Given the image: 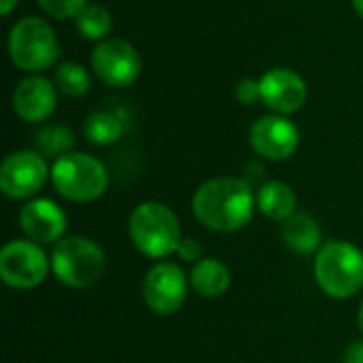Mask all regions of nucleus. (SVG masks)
<instances>
[{
    "label": "nucleus",
    "mask_w": 363,
    "mask_h": 363,
    "mask_svg": "<svg viewBox=\"0 0 363 363\" xmlns=\"http://www.w3.org/2000/svg\"><path fill=\"white\" fill-rule=\"evenodd\" d=\"M9 55L23 72H43L60 57V43L53 28L40 17L19 19L9 34Z\"/></svg>",
    "instance_id": "nucleus-4"
},
{
    "label": "nucleus",
    "mask_w": 363,
    "mask_h": 363,
    "mask_svg": "<svg viewBox=\"0 0 363 363\" xmlns=\"http://www.w3.org/2000/svg\"><path fill=\"white\" fill-rule=\"evenodd\" d=\"M315 279L334 300H349L363 287V253L347 240L325 242L317 251Z\"/></svg>",
    "instance_id": "nucleus-2"
},
{
    "label": "nucleus",
    "mask_w": 363,
    "mask_h": 363,
    "mask_svg": "<svg viewBox=\"0 0 363 363\" xmlns=\"http://www.w3.org/2000/svg\"><path fill=\"white\" fill-rule=\"evenodd\" d=\"M57 104V87L55 83L43 77H26L13 91V111L19 119L28 123L45 121Z\"/></svg>",
    "instance_id": "nucleus-14"
},
{
    "label": "nucleus",
    "mask_w": 363,
    "mask_h": 363,
    "mask_svg": "<svg viewBox=\"0 0 363 363\" xmlns=\"http://www.w3.org/2000/svg\"><path fill=\"white\" fill-rule=\"evenodd\" d=\"M85 138L96 147H108L123 136V121L117 113L111 111H96L83 123Z\"/></svg>",
    "instance_id": "nucleus-18"
},
{
    "label": "nucleus",
    "mask_w": 363,
    "mask_h": 363,
    "mask_svg": "<svg viewBox=\"0 0 363 363\" xmlns=\"http://www.w3.org/2000/svg\"><path fill=\"white\" fill-rule=\"evenodd\" d=\"M19 225L32 242L51 245L62 240L66 232V215L55 202L47 198H36L21 208Z\"/></svg>",
    "instance_id": "nucleus-13"
},
{
    "label": "nucleus",
    "mask_w": 363,
    "mask_h": 363,
    "mask_svg": "<svg viewBox=\"0 0 363 363\" xmlns=\"http://www.w3.org/2000/svg\"><path fill=\"white\" fill-rule=\"evenodd\" d=\"M257 208L262 211V215H266L268 219L274 221H285L291 215H296V194L294 189L283 183V181H268L262 185V189L257 191Z\"/></svg>",
    "instance_id": "nucleus-16"
},
{
    "label": "nucleus",
    "mask_w": 363,
    "mask_h": 363,
    "mask_svg": "<svg viewBox=\"0 0 363 363\" xmlns=\"http://www.w3.org/2000/svg\"><path fill=\"white\" fill-rule=\"evenodd\" d=\"M77 30L87 40H106V36L113 30V17L108 9L100 4H85L83 11L74 17Z\"/></svg>",
    "instance_id": "nucleus-19"
},
{
    "label": "nucleus",
    "mask_w": 363,
    "mask_h": 363,
    "mask_svg": "<svg viewBox=\"0 0 363 363\" xmlns=\"http://www.w3.org/2000/svg\"><path fill=\"white\" fill-rule=\"evenodd\" d=\"M177 253L185 262H196L198 264L202 259V247L198 245L196 238H183L181 245H179V249H177Z\"/></svg>",
    "instance_id": "nucleus-24"
},
{
    "label": "nucleus",
    "mask_w": 363,
    "mask_h": 363,
    "mask_svg": "<svg viewBox=\"0 0 363 363\" xmlns=\"http://www.w3.org/2000/svg\"><path fill=\"white\" fill-rule=\"evenodd\" d=\"M236 98L238 102L242 104H253L255 100H262L259 96V79H242L238 85H236Z\"/></svg>",
    "instance_id": "nucleus-23"
},
{
    "label": "nucleus",
    "mask_w": 363,
    "mask_h": 363,
    "mask_svg": "<svg viewBox=\"0 0 363 363\" xmlns=\"http://www.w3.org/2000/svg\"><path fill=\"white\" fill-rule=\"evenodd\" d=\"M351 2H353V9L357 11V15L363 17V0H351Z\"/></svg>",
    "instance_id": "nucleus-27"
},
{
    "label": "nucleus",
    "mask_w": 363,
    "mask_h": 363,
    "mask_svg": "<svg viewBox=\"0 0 363 363\" xmlns=\"http://www.w3.org/2000/svg\"><path fill=\"white\" fill-rule=\"evenodd\" d=\"M130 238L147 257L162 259L177 253L181 245V225L177 215L162 202H145L130 215Z\"/></svg>",
    "instance_id": "nucleus-3"
},
{
    "label": "nucleus",
    "mask_w": 363,
    "mask_h": 363,
    "mask_svg": "<svg viewBox=\"0 0 363 363\" xmlns=\"http://www.w3.org/2000/svg\"><path fill=\"white\" fill-rule=\"evenodd\" d=\"M72 147H74V134L66 125H47L36 134V151L45 160L47 157L60 160L62 155H68Z\"/></svg>",
    "instance_id": "nucleus-21"
},
{
    "label": "nucleus",
    "mask_w": 363,
    "mask_h": 363,
    "mask_svg": "<svg viewBox=\"0 0 363 363\" xmlns=\"http://www.w3.org/2000/svg\"><path fill=\"white\" fill-rule=\"evenodd\" d=\"M49 166L38 151H15L0 166V189L4 196L21 200L38 194L47 183Z\"/></svg>",
    "instance_id": "nucleus-8"
},
{
    "label": "nucleus",
    "mask_w": 363,
    "mask_h": 363,
    "mask_svg": "<svg viewBox=\"0 0 363 363\" xmlns=\"http://www.w3.org/2000/svg\"><path fill=\"white\" fill-rule=\"evenodd\" d=\"M51 183L57 194L72 202H94L108 185L106 168L87 153H68L53 162Z\"/></svg>",
    "instance_id": "nucleus-5"
},
{
    "label": "nucleus",
    "mask_w": 363,
    "mask_h": 363,
    "mask_svg": "<svg viewBox=\"0 0 363 363\" xmlns=\"http://www.w3.org/2000/svg\"><path fill=\"white\" fill-rule=\"evenodd\" d=\"M281 236L291 251L302 253V255H308L321 249L319 223L311 215H304V213H296L289 219H285L281 228Z\"/></svg>",
    "instance_id": "nucleus-15"
},
{
    "label": "nucleus",
    "mask_w": 363,
    "mask_h": 363,
    "mask_svg": "<svg viewBox=\"0 0 363 363\" xmlns=\"http://www.w3.org/2000/svg\"><path fill=\"white\" fill-rule=\"evenodd\" d=\"M38 4L53 19H68L77 17L87 4V0H38Z\"/></svg>",
    "instance_id": "nucleus-22"
},
{
    "label": "nucleus",
    "mask_w": 363,
    "mask_h": 363,
    "mask_svg": "<svg viewBox=\"0 0 363 363\" xmlns=\"http://www.w3.org/2000/svg\"><path fill=\"white\" fill-rule=\"evenodd\" d=\"M53 83H55L57 91H62L64 96H70V98H81L91 87L89 72L79 62H62L55 68Z\"/></svg>",
    "instance_id": "nucleus-20"
},
{
    "label": "nucleus",
    "mask_w": 363,
    "mask_h": 363,
    "mask_svg": "<svg viewBox=\"0 0 363 363\" xmlns=\"http://www.w3.org/2000/svg\"><path fill=\"white\" fill-rule=\"evenodd\" d=\"M143 296L147 306L155 315H174L187 300V279L177 264L153 266L143 283Z\"/></svg>",
    "instance_id": "nucleus-10"
},
{
    "label": "nucleus",
    "mask_w": 363,
    "mask_h": 363,
    "mask_svg": "<svg viewBox=\"0 0 363 363\" xmlns=\"http://www.w3.org/2000/svg\"><path fill=\"white\" fill-rule=\"evenodd\" d=\"M262 102L274 115H291L306 104V81L291 68H270L259 79Z\"/></svg>",
    "instance_id": "nucleus-12"
},
{
    "label": "nucleus",
    "mask_w": 363,
    "mask_h": 363,
    "mask_svg": "<svg viewBox=\"0 0 363 363\" xmlns=\"http://www.w3.org/2000/svg\"><path fill=\"white\" fill-rule=\"evenodd\" d=\"M255 208V196L247 181L234 177L211 179L194 196V215L213 232H236L245 228Z\"/></svg>",
    "instance_id": "nucleus-1"
},
{
    "label": "nucleus",
    "mask_w": 363,
    "mask_h": 363,
    "mask_svg": "<svg viewBox=\"0 0 363 363\" xmlns=\"http://www.w3.org/2000/svg\"><path fill=\"white\" fill-rule=\"evenodd\" d=\"M94 72L111 87H128L140 74L143 62L134 45L123 38H106L91 51Z\"/></svg>",
    "instance_id": "nucleus-9"
},
{
    "label": "nucleus",
    "mask_w": 363,
    "mask_h": 363,
    "mask_svg": "<svg viewBox=\"0 0 363 363\" xmlns=\"http://www.w3.org/2000/svg\"><path fill=\"white\" fill-rule=\"evenodd\" d=\"M17 2H19V0H0V11H2V15H9V13L17 6Z\"/></svg>",
    "instance_id": "nucleus-26"
},
{
    "label": "nucleus",
    "mask_w": 363,
    "mask_h": 363,
    "mask_svg": "<svg viewBox=\"0 0 363 363\" xmlns=\"http://www.w3.org/2000/svg\"><path fill=\"white\" fill-rule=\"evenodd\" d=\"M359 330H362V334H363V302H362V308H359Z\"/></svg>",
    "instance_id": "nucleus-28"
},
{
    "label": "nucleus",
    "mask_w": 363,
    "mask_h": 363,
    "mask_svg": "<svg viewBox=\"0 0 363 363\" xmlns=\"http://www.w3.org/2000/svg\"><path fill=\"white\" fill-rule=\"evenodd\" d=\"M191 287L196 289V294L204 296V298H219L228 291L230 287V270L225 268V264H221L219 259H200L191 274H189Z\"/></svg>",
    "instance_id": "nucleus-17"
},
{
    "label": "nucleus",
    "mask_w": 363,
    "mask_h": 363,
    "mask_svg": "<svg viewBox=\"0 0 363 363\" xmlns=\"http://www.w3.org/2000/svg\"><path fill=\"white\" fill-rule=\"evenodd\" d=\"M49 272V259L38 242L11 240L0 253V277L9 287L32 289L38 287Z\"/></svg>",
    "instance_id": "nucleus-7"
},
{
    "label": "nucleus",
    "mask_w": 363,
    "mask_h": 363,
    "mask_svg": "<svg viewBox=\"0 0 363 363\" xmlns=\"http://www.w3.org/2000/svg\"><path fill=\"white\" fill-rule=\"evenodd\" d=\"M249 143L257 155L279 162L296 153L300 145V132L285 115H266L251 125Z\"/></svg>",
    "instance_id": "nucleus-11"
},
{
    "label": "nucleus",
    "mask_w": 363,
    "mask_h": 363,
    "mask_svg": "<svg viewBox=\"0 0 363 363\" xmlns=\"http://www.w3.org/2000/svg\"><path fill=\"white\" fill-rule=\"evenodd\" d=\"M106 266L104 251L89 238H62L51 253V270L55 279L68 287H89L102 279Z\"/></svg>",
    "instance_id": "nucleus-6"
},
{
    "label": "nucleus",
    "mask_w": 363,
    "mask_h": 363,
    "mask_svg": "<svg viewBox=\"0 0 363 363\" xmlns=\"http://www.w3.org/2000/svg\"><path fill=\"white\" fill-rule=\"evenodd\" d=\"M345 363H363V340L353 342L347 353H345Z\"/></svg>",
    "instance_id": "nucleus-25"
}]
</instances>
